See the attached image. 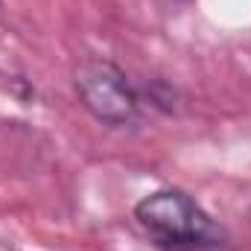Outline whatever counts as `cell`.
<instances>
[{
	"label": "cell",
	"mask_w": 251,
	"mask_h": 251,
	"mask_svg": "<svg viewBox=\"0 0 251 251\" xmlns=\"http://www.w3.org/2000/svg\"><path fill=\"white\" fill-rule=\"evenodd\" d=\"M137 225L149 240L170 251H199L222 246V228L190 199L184 190L164 187L143 196L134 204Z\"/></svg>",
	"instance_id": "obj_1"
},
{
	"label": "cell",
	"mask_w": 251,
	"mask_h": 251,
	"mask_svg": "<svg viewBox=\"0 0 251 251\" xmlns=\"http://www.w3.org/2000/svg\"><path fill=\"white\" fill-rule=\"evenodd\" d=\"M73 88L91 117L105 126H126L137 117V94L123 70L108 59H82L73 70Z\"/></svg>",
	"instance_id": "obj_2"
},
{
	"label": "cell",
	"mask_w": 251,
	"mask_h": 251,
	"mask_svg": "<svg viewBox=\"0 0 251 251\" xmlns=\"http://www.w3.org/2000/svg\"><path fill=\"white\" fill-rule=\"evenodd\" d=\"M0 251H12V249H9V246H6V243H3V240H0Z\"/></svg>",
	"instance_id": "obj_3"
}]
</instances>
